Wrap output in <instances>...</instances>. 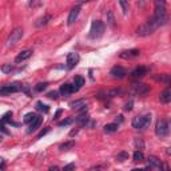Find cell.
<instances>
[{
    "instance_id": "obj_1",
    "label": "cell",
    "mask_w": 171,
    "mask_h": 171,
    "mask_svg": "<svg viewBox=\"0 0 171 171\" xmlns=\"http://www.w3.org/2000/svg\"><path fill=\"white\" fill-rule=\"evenodd\" d=\"M153 18L155 19V21L158 23L159 27L167 23L168 16H167V12H166L165 1H155V13H154Z\"/></svg>"
},
{
    "instance_id": "obj_2",
    "label": "cell",
    "mask_w": 171,
    "mask_h": 171,
    "mask_svg": "<svg viewBox=\"0 0 171 171\" xmlns=\"http://www.w3.org/2000/svg\"><path fill=\"white\" fill-rule=\"evenodd\" d=\"M151 124V115H140V116H135L132 119V127L136 130H146L148 128Z\"/></svg>"
},
{
    "instance_id": "obj_3",
    "label": "cell",
    "mask_w": 171,
    "mask_h": 171,
    "mask_svg": "<svg viewBox=\"0 0 171 171\" xmlns=\"http://www.w3.org/2000/svg\"><path fill=\"white\" fill-rule=\"evenodd\" d=\"M106 31V26L103 21L100 20H94L91 24V30H90V38L91 39H99L102 38L103 33Z\"/></svg>"
},
{
    "instance_id": "obj_4",
    "label": "cell",
    "mask_w": 171,
    "mask_h": 171,
    "mask_svg": "<svg viewBox=\"0 0 171 171\" xmlns=\"http://www.w3.org/2000/svg\"><path fill=\"white\" fill-rule=\"evenodd\" d=\"M168 122L166 119H159L156 122V126H155V134L158 138L163 139L168 135Z\"/></svg>"
},
{
    "instance_id": "obj_5",
    "label": "cell",
    "mask_w": 171,
    "mask_h": 171,
    "mask_svg": "<svg viewBox=\"0 0 171 171\" xmlns=\"http://www.w3.org/2000/svg\"><path fill=\"white\" fill-rule=\"evenodd\" d=\"M21 86L23 84H20V83H12V84L3 86V87L0 88V95H9V94L18 92V91L21 90Z\"/></svg>"
},
{
    "instance_id": "obj_6",
    "label": "cell",
    "mask_w": 171,
    "mask_h": 171,
    "mask_svg": "<svg viewBox=\"0 0 171 171\" xmlns=\"http://www.w3.org/2000/svg\"><path fill=\"white\" fill-rule=\"evenodd\" d=\"M21 36H23V30L21 28H15V30L11 32V35L8 36V39H7V45H13L21 39Z\"/></svg>"
},
{
    "instance_id": "obj_7",
    "label": "cell",
    "mask_w": 171,
    "mask_h": 171,
    "mask_svg": "<svg viewBox=\"0 0 171 171\" xmlns=\"http://www.w3.org/2000/svg\"><path fill=\"white\" fill-rule=\"evenodd\" d=\"M150 91V87L147 84H143V83H135L132 84V92L136 94V95H144Z\"/></svg>"
},
{
    "instance_id": "obj_8",
    "label": "cell",
    "mask_w": 171,
    "mask_h": 171,
    "mask_svg": "<svg viewBox=\"0 0 171 171\" xmlns=\"http://www.w3.org/2000/svg\"><path fill=\"white\" fill-rule=\"evenodd\" d=\"M110 75H111L112 78H115V79H122V78H124V76L127 75V72H126V70H124L123 67L115 66V67H112L111 68Z\"/></svg>"
},
{
    "instance_id": "obj_9",
    "label": "cell",
    "mask_w": 171,
    "mask_h": 171,
    "mask_svg": "<svg viewBox=\"0 0 171 171\" xmlns=\"http://www.w3.org/2000/svg\"><path fill=\"white\" fill-rule=\"evenodd\" d=\"M153 32H154V30L151 28V26H148L147 23L142 24V26H139V27L136 28V35L138 36H148Z\"/></svg>"
},
{
    "instance_id": "obj_10",
    "label": "cell",
    "mask_w": 171,
    "mask_h": 171,
    "mask_svg": "<svg viewBox=\"0 0 171 171\" xmlns=\"http://www.w3.org/2000/svg\"><path fill=\"white\" fill-rule=\"evenodd\" d=\"M79 13H80V7H79V6L74 7V8H72L71 11H70L68 19H67V24H68V26H72V24H74V23L76 21V19H78Z\"/></svg>"
},
{
    "instance_id": "obj_11",
    "label": "cell",
    "mask_w": 171,
    "mask_h": 171,
    "mask_svg": "<svg viewBox=\"0 0 171 171\" xmlns=\"http://www.w3.org/2000/svg\"><path fill=\"white\" fill-rule=\"evenodd\" d=\"M79 55L78 54H74V52H71V54L67 55V68L68 70H72L74 67L76 66V64L79 63Z\"/></svg>"
},
{
    "instance_id": "obj_12",
    "label": "cell",
    "mask_w": 171,
    "mask_h": 171,
    "mask_svg": "<svg viewBox=\"0 0 171 171\" xmlns=\"http://www.w3.org/2000/svg\"><path fill=\"white\" fill-rule=\"evenodd\" d=\"M148 166H150L151 168H156V170H159V171H163V165H162V162H160L156 156H154V155H151V156H148Z\"/></svg>"
},
{
    "instance_id": "obj_13",
    "label": "cell",
    "mask_w": 171,
    "mask_h": 171,
    "mask_svg": "<svg viewBox=\"0 0 171 171\" xmlns=\"http://www.w3.org/2000/svg\"><path fill=\"white\" fill-rule=\"evenodd\" d=\"M140 55V51L139 50H128V51H123L120 52V57L122 59H134V57H138Z\"/></svg>"
},
{
    "instance_id": "obj_14",
    "label": "cell",
    "mask_w": 171,
    "mask_h": 171,
    "mask_svg": "<svg viewBox=\"0 0 171 171\" xmlns=\"http://www.w3.org/2000/svg\"><path fill=\"white\" fill-rule=\"evenodd\" d=\"M42 122H43V118H42V116H36L35 119H33L32 122L30 123V127H28V130H27L28 134H32L33 131H36V130H38V128L40 127Z\"/></svg>"
},
{
    "instance_id": "obj_15",
    "label": "cell",
    "mask_w": 171,
    "mask_h": 171,
    "mask_svg": "<svg viewBox=\"0 0 171 171\" xmlns=\"http://www.w3.org/2000/svg\"><path fill=\"white\" fill-rule=\"evenodd\" d=\"M147 72H148V68H147V67L140 66V67H136L135 70H132L131 76H132V78H142V76L147 75Z\"/></svg>"
},
{
    "instance_id": "obj_16",
    "label": "cell",
    "mask_w": 171,
    "mask_h": 171,
    "mask_svg": "<svg viewBox=\"0 0 171 171\" xmlns=\"http://www.w3.org/2000/svg\"><path fill=\"white\" fill-rule=\"evenodd\" d=\"M31 55H32V51H31V50H26V51H21L20 54H19L18 56L15 57V62H16V63H21V62H24V60L30 59Z\"/></svg>"
},
{
    "instance_id": "obj_17",
    "label": "cell",
    "mask_w": 171,
    "mask_h": 171,
    "mask_svg": "<svg viewBox=\"0 0 171 171\" xmlns=\"http://www.w3.org/2000/svg\"><path fill=\"white\" fill-rule=\"evenodd\" d=\"M159 99H160V102L165 103V104H167V103L171 102V88L170 87H167L162 94H160Z\"/></svg>"
},
{
    "instance_id": "obj_18",
    "label": "cell",
    "mask_w": 171,
    "mask_h": 171,
    "mask_svg": "<svg viewBox=\"0 0 171 171\" xmlns=\"http://www.w3.org/2000/svg\"><path fill=\"white\" fill-rule=\"evenodd\" d=\"M76 122V124H78L79 127H83V126H86V124L88 123V120H90V118H88V115H84V114H82V115H79L76 119H74Z\"/></svg>"
},
{
    "instance_id": "obj_19",
    "label": "cell",
    "mask_w": 171,
    "mask_h": 171,
    "mask_svg": "<svg viewBox=\"0 0 171 171\" xmlns=\"http://www.w3.org/2000/svg\"><path fill=\"white\" fill-rule=\"evenodd\" d=\"M70 107L74 108V110H79V108H82V107H86V100L84 99L74 100V102L70 103Z\"/></svg>"
},
{
    "instance_id": "obj_20",
    "label": "cell",
    "mask_w": 171,
    "mask_h": 171,
    "mask_svg": "<svg viewBox=\"0 0 171 171\" xmlns=\"http://www.w3.org/2000/svg\"><path fill=\"white\" fill-rule=\"evenodd\" d=\"M51 19H52L51 15H44L43 18L38 19V21L35 23V26H36V27H42V26H45L48 21H51Z\"/></svg>"
},
{
    "instance_id": "obj_21",
    "label": "cell",
    "mask_w": 171,
    "mask_h": 171,
    "mask_svg": "<svg viewBox=\"0 0 171 171\" xmlns=\"http://www.w3.org/2000/svg\"><path fill=\"white\" fill-rule=\"evenodd\" d=\"M59 92L62 94L63 96H68L70 94H71V84H68V83L62 84V86H60Z\"/></svg>"
},
{
    "instance_id": "obj_22",
    "label": "cell",
    "mask_w": 171,
    "mask_h": 171,
    "mask_svg": "<svg viewBox=\"0 0 171 171\" xmlns=\"http://www.w3.org/2000/svg\"><path fill=\"white\" fill-rule=\"evenodd\" d=\"M75 147V142L74 140H70V142H66V143H62L59 146V150L62 151H67V150H71V148Z\"/></svg>"
},
{
    "instance_id": "obj_23",
    "label": "cell",
    "mask_w": 171,
    "mask_h": 171,
    "mask_svg": "<svg viewBox=\"0 0 171 171\" xmlns=\"http://www.w3.org/2000/svg\"><path fill=\"white\" fill-rule=\"evenodd\" d=\"M118 127H119V124H116V123L106 124L104 126V132H107V134H112V132H115L118 130Z\"/></svg>"
},
{
    "instance_id": "obj_24",
    "label": "cell",
    "mask_w": 171,
    "mask_h": 171,
    "mask_svg": "<svg viewBox=\"0 0 171 171\" xmlns=\"http://www.w3.org/2000/svg\"><path fill=\"white\" fill-rule=\"evenodd\" d=\"M154 79L156 82H163V83H170V76L166 75V74H162V75H154Z\"/></svg>"
},
{
    "instance_id": "obj_25",
    "label": "cell",
    "mask_w": 171,
    "mask_h": 171,
    "mask_svg": "<svg viewBox=\"0 0 171 171\" xmlns=\"http://www.w3.org/2000/svg\"><path fill=\"white\" fill-rule=\"evenodd\" d=\"M36 110H38V111L44 112V114H47L50 108H48V106H47V104H44L43 102H38V103H36Z\"/></svg>"
},
{
    "instance_id": "obj_26",
    "label": "cell",
    "mask_w": 171,
    "mask_h": 171,
    "mask_svg": "<svg viewBox=\"0 0 171 171\" xmlns=\"http://www.w3.org/2000/svg\"><path fill=\"white\" fill-rule=\"evenodd\" d=\"M132 159H134V162H143V159H144L143 153L142 151H135L134 155H132Z\"/></svg>"
},
{
    "instance_id": "obj_27",
    "label": "cell",
    "mask_w": 171,
    "mask_h": 171,
    "mask_svg": "<svg viewBox=\"0 0 171 171\" xmlns=\"http://www.w3.org/2000/svg\"><path fill=\"white\" fill-rule=\"evenodd\" d=\"M127 159H128V153H126V151H120L116 155L118 162H124V160H127Z\"/></svg>"
},
{
    "instance_id": "obj_28",
    "label": "cell",
    "mask_w": 171,
    "mask_h": 171,
    "mask_svg": "<svg viewBox=\"0 0 171 171\" xmlns=\"http://www.w3.org/2000/svg\"><path fill=\"white\" fill-rule=\"evenodd\" d=\"M35 118H36V114H35V112H28V114L24 115L23 122H24V123H31V122H32Z\"/></svg>"
},
{
    "instance_id": "obj_29",
    "label": "cell",
    "mask_w": 171,
    "mask_h": 171,
    "mask_svg": "<svg viewBox=\"0 0 171 171\" xmlns=\"http://www.w3.org/2000/svg\"><path fill=\"white\" fill-rule=\"evenodd\" d=\"M74 123V118H67V119L62 120L57 123V127H66V126H70V124Z\"/></svg>"
},
{
    "instance_id": "obj_30",
    "label": "cell",
    "mask_w": 171,
    "mask_h": 171,
    "mask_svg": "<svg viewBox=\"0 0 171 171\" xmlns=\"http://www.w3.org/2000/svg\"><path fill=\"white\" fill-rule=\"evenodd\" d=\"M107 23H108V26H110V27H114V26H115V19H114V15H112L111 11L107 12Z\"/></svg>"
},
{
    "instance_id": "obj_31",
    "label": "cell",
    "mask_w": 171,
    "mask_h": 171,
    "mask_svg": "<svg viewBox=\"0 0 171 171\" xmlns=\"http://www.w3.org/2000/svg\"><path fill=\"white\" fill-rule=\"evenodd\" d=\"M48 83L47 82H43V83H38L35 86V91H38V92H42V91H44L45 88H47Z\"/></svg>"
},
{
    "instance_id": "obj_32",
    "label": "cell",
    "mask_w": 171,
    "mask_h": 171,
    "mask_svg": "<svg viewBox=\"0 0 171 171\" xmlns=\"http://www.w3.org/2000/svg\"><path fill=\"white\" fill-rule=\"evenodd\" d=\"M11 116H12V112H11V111H8L6 115H4L3 118H1V119H0V123H1V124L8 123L9 120H11Z\"/></svg>"
},
{
    "instance_id": "obj_33",
    "label": "cell",
    "mask_w": 171,
    "mask_h": 171,
    "mask_svg": "<svg viewBox=\"0 0 171 171\" xmlns=\"http://www.w3.org/2000/svg\"><path fill=\"white\" fill-rule=\"evenodd\" d=\"M123 92L122 90H119V88H115V90H111V91H108L107 92V95L110 96V98H114V96H118V95H120V94Z\"/></svg>"
},
{
    "instance_id": "obj_34",
    "label": "cell",
    "mask_w": 171,
    "mask_h": 171,
    "mask_svg": "<svg viewBox=\"0 0 171 171\" xmlns=\"http://www.w3.org/2000/svg\"><path fill=\"white\" fill-rule=\"evenodd\" d=\"M119 4H120V7H122V9H123V13L127 15V13H128V3L124 1V0H120Z\"/></svg>"
},
{
    "instance_id": "obj_35",
    "label": "cell",
    "mask_w": 171,
    "mask_h": 171,
    "mask_svg": "<svg viewBox=\"0 0 171 171\" xmlns=\"http://www.w3.org/2000/svg\"><path fill=\"white\" fill-rule=\"evenodd\" d=\"M12 70H13V67H12L11 64H4V66L1 67V72H3V74H11Z\"/></svg>"
},
{
    "instance_id": "obj_36",
    "label": "cell",
    "mask_w": 171,
    "mask_h": 171,
    "mask_svg": "<svg viewBox=\"0 0 171 171\" xmlns=\"http://www.w3.org/2000/svg\"><path fill=\"white\" fill-rule=\"evenodd\" d=\"M47 96L50 99H57V98H59V91H50V92L47 94Z\"/></svg>"
},
{
    "instance_id": "obj_37",
    "label": "cell",
    "mask_w": 171,
    "mask_h": 171,
    "mask_svg": "<svg viewBox=\"0 0 171 171\" xmlns=\"http://www.w3.org/2000/svg\"><path fill=\"white\" fill-rule=\"evenodd\" d=\"M63 171H75V163H70V165L64 166Z\"/></svg>"
},
{
    "instance_id": "obj_38",
    "label": "cell",
    "mask_w": 171,
    "mask_h": 171,
    "mask_svg": "<svg viewBox=\"0 0 171 171\" xmlns=\"http://www.w3.org/2000/svg\"><path fill=\"white\" fill-rule=\"evenodd\" d=\"M132 104H134V103H132V100H130L128 103H126V104H124L123 110H124V111H131V110H132Z\"/></svg>"
},
{
    "instance_id": "obj_39",
    "label": "cell",
    "mask_w": 171,
    "mask_h": 171,
    "mask_svg": "<svg viewBox=\"0 0 171 171\" xmlns=\"http://www.w3.org/2000/svg\"><path fill=\"white\" fill-rule=\"evenodd\" d=\"M4 168H6V162L3 158H0V171H4Z\"/></svg>"
},
{
    "instance_id": "obj_40",
    "label": "cell",
    "mask_w": 171,
    "mask_h": 171,
    "mask_svg": "<svg viewBox=\"0 0 171 171\" xmlns=\"http://www.w3.org/2000/svg\"><path fill=\"white\" fill-rule=\"evenodd\" d=\"M60 115H62V110H57V111L55 112V115H54V120H56L57 118L60 116Z\"/></svg>"
},
{
    "instance_id": "obj_41",
    "label": "cell",
    "mask_w": 171,
    "mask_h": 171,
    "mask_svg": "<svg viewBox=\"0 0 171 171\" xmlns=\"http://www.w3.org/2000/svg\"><path fill=\"white\" fill-rule=\"evenodd\" d=\"M47 132H48V128L43 130V131H42V132H40L39 135H38V139H40V138H42V136H43V135H45V134H47Z\"/></svg>"
},
{
    "instance_id": "obj_42",
    "label": "cell",
    "mask_w": 171,
    "mask_h": 171,
    "mask_svg": "<svg viewBox=\"0 0 171 171\" xmlns=\"http://www.w3.org/2000/svg\"><path fill=\"white\" fill-rule=\"evenodd\" d=\"M151 170V167L148 166V167H146V168H136V170H134V171H150Z\"/></svg>"
},
{
    "instance_id": "obj_43",
    "label": "cell",
    "mask_w": 171,
    "mask_h": 171,
    "mask_svg": "<svg viewBox=\"0 0 171 171\" xmlns=\"http://www.w3.org/2000/svg\"><path fill=\"white\" fill-rule=\"evenodd\" d=\"M0 130H1V131H3L4 134H8V131H7V130H6V127H4V124H1V123H0Z\"/></svg>"
},
{
    "instance_id": "obj_44",
    "label": "cell",
    "mask_w": 171,
    "mask_h": 171,
    "mask_svg": "<svg viewBox=\"0 0 171 171\" xmlns=\"http://www.w3.org/2000/svg\"><path fill=\"white\" fill-rule=\"evenodd\" d=\"M48 171H60L59 170V167H57V166H52V167H50V170Z\"/></svg>"
},
{
    "instance_id": "obj_45",
    "label": "cell",
    "mask_w": 171,
    "mask_h": 171,
    "mask_svg": "<svg viewBox=\"0 0 171 171\" xmlns=\"http://www.w3.org/2000/svg\"><path fill=\"white\" fill-rule=\"evenodd\" d=\"M118 122H123V116H122V115H119V116H116V124H118Z\"/></svg>"
},
{
    "instance_id": "obj_46",
    "label": "cell",
    "mask_w": 171,
    "mask_h": 171,
    "mask_svg": "<svg viewBox=\"0 0 171 171\" xmlns=\"http://www.w3.org/2000/svg\"><path fill=\"white\" fill-rule=\"evenodd\" d=\"M102 168H106V166H98V167H92L91 170H102Z\"/></svg>"
},
{
    "instance_id": "obj_47",
    "label": "cell",
    "mask_w": 171,
    "mask_h": 171,
    "mask_svg": "<svg viewBox=\"0 0 171 171\" xmlns=\"http://www.w3.org/2000/svg\"><path fill=\"white\" fill-rule=\"evenodd\" d=\"M78 131H79L78 128H76V130H72V131L70 132V136H74V135H75V134H76V132H78Z\"/></svg>"
},
{
    "instance_id": "obj_48",
    "label": "cell",
    "mask_w": 171,
    "mask_h": 171,
    "mask_svg": "<svg viewBox=\"0 0 171 171\" xmlns=\"http://www.w3.org/2000/svg\"><path fill=\"white\" fill-rule=\"evenodd\" d=\"M165 171H170V168H168L167 165H165Z\"/></svg>"
},
{
    "instance_id": "obj_49",
    "label": "cell",
    "mask_w": 171,
    "mask_h": 171,
    "mask_svg": "<svg viewBox=\"0 0 171 171\" xmlns=\"http://www.w3.org/2000/svg\"><path fill=\"white\" fill-rule=\"evenodd\" d=\"M1 140H3V138H1V136H0V142H1Z\"/></svg>"
}]
</instances>
